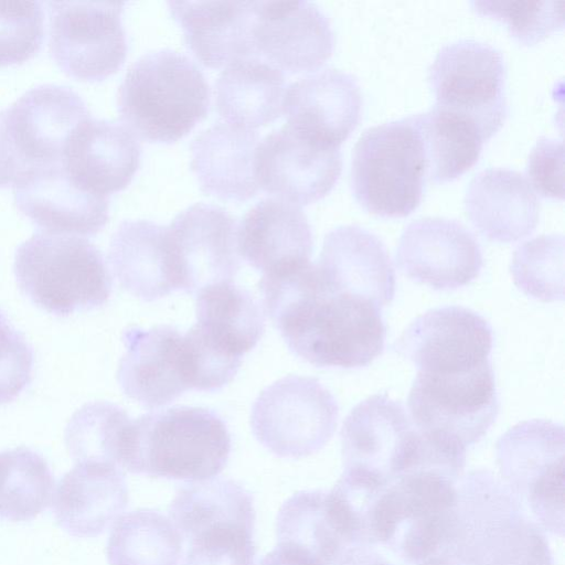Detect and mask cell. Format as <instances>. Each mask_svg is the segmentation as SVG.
<instances>
[{
    "mask_svg": "<svg viewBox=\"0 0 565 565\" xmlns=\"http://www.w3.org/2000/svg\"><path fill=\"white\" fill-rule=\"evenodd\" d=\"M342 170L340 148L313 142L285 124L258 143L254 173L258 186L294 204L324 196Z\"/></svg>",
    "mask_w": 565,
    "mask_h": 565,
    "instance_id": "e0dca14e",
    "label": "cell"
},
{
    "mask_svg": "<svg viewBox=\"0 0 565 565\" xmlns=\"http://www.w3.org/2000/svg\"><path fill=\"white\" fill-rule=\"evenodd\" d=\"M471 6L481 15L504 22L510 34L524 44L540 42L564 23V1H472Z\"/></svg>",
    "mask_w": 565,
    "mask_h": 565,
    "instance_id": "ab89813d",
    "label": "cell"
},
{
    "mask_svg": "<svg viewBox=\"0 0 565 565\" xmlns=\"http://www.w3.org/2000/svg\"><path fill=\"white\" fill-rule=\"evenodd\" d=\"M255 520H225L206 525L186 539L183 565H255Z\"/></svg>",
    "mask_w": 565,
    "mask_h": 565,
    "instance_id": "f35d334b",
    "label": "cell"
},
{
    "mask_svg": "<svg viewBox=\"0 0 565 565\" xmlns=\"http://www.w3.org/2000/svg\"><path fill=\"white\" fill-rule=\"evenodd\" d=\"M492 330L477 312L459 306L430 309L412 321L394 350L419 372L468 371L489 362Z\"/></svg>",
    "mask_w": 565,
    "mask_h": 565,
    "instance_id": "2e32d148",
    "label": "cell"
},
{
    "mask_svg": "<svg viewBox=\"0 0 565 565\" xmlns=\"http://www.w3.org/2000/svg\"><path fill=\"white\" fill-rule=\"evenodd\" d=\"M526 172L529 182L546 198L564 196V151L562 140L541 137L530 152Z\"/></svg>",
    "mask_w": 565,
    "mask_h": 565,
    "instance_id": "ee69618b",
    "label": "cell"
},
{
    "mask_svg": "<svg viewBox=\"0 0 565 565\" xmlns=\"http://www.w3.org/2000/svg\"><path fill=\"white\" fill-rule=\"evenodd\" d=\"M284 86L276 66L255 56L234 61L215 83L217 113L227 124L253 130L279 116Z\"/></svg>",
    "mask_w": 565,
    "mask_h": 565,
    "instance_id": "4dcf8cb0",
    "label": "cell"
},
{
    "mask_svg": "<svg viewBox=\"0 0 565 565\" xmlns=\"http://www.w3.org/2000/svg\"><path fill=\"white\" fill-rule=\"evenodd\" d=\"M183 335L172 326L122 332L126 352L117 371L122 392L147 408L164 406L189 390Z\"/></svg>",
    "mask_w": 565,
    "mask_h": 565,
    "instance_id": "7402d4cb",
    "label": "cell"
},
{
    "mask_svg": "<svg viewBox=\"0 0 565 565\" xmlns=\"http://www.w3.org/2000/svg\"><path fill=\"white\" fill-rule=\"evenodd\" d=\"M238 254L263 275L310 262L312 233L303 211L291 202L265 199L237 226Z\"/></svg>",
    "mask_w": 565,
    "mask_h": 565,
    "instance_id": "484cf974",
    "label": "cell"
},
{
    "mask_svg": "<svg viewBox=\"0 0 565 565\" xmlns=\"http://www.w3.org/2000/svg\"><path fill=\"white\" fill-rule=\"evenodd\" d=\"M259 291L288 348L316 366L362 367L384 350L386 329L380 308L332 290L310 262L263 275Z\"/></svg>",
    "mask_w": 565,
    "mask_h": 565,
    "instance_id": "6da1fadb",
    "label": "cell"
},
{
    "mask_svg": "<svg viewBox=\"0 0 565 565\" xmlns=\"http://www.w3.org/2000/svg\"><path fill=\"white\" fill-rule=\"evenodd\" d=\"M106 554L109 565H179L182 536L162 513L138 509L114 522Z\"/></svg>",
    "mask_w": 565,
    "mask_h": 565,
    "instance_id": "836d02e7",
    "label": "cell"
},
{
    "mask_svg": "<svg viewBox=\"0 0 565 565\" xmlns=\"http://www.w3.org/2000/svg\"><path fill=\"white\" fill-rule=\"evenodd\" d=\"M33 351L0 310V405L13 401L30 384Z\"/></svg>",
    "mask_w": 565,
    "mask_h": 565,
    "instance_id": "7bdbcfd3",
    "label": "cell"
},
{
    "mask_svg": "<svg viewBox=\"0 0 565 565\" xmlns=\"http://www.w3.org/2000/svg\"><path fill=\"white\" fill-rule=\"evenodd\" d=\"M466 213L489 239L513 242L536 226L540 201L529 180L519 171L488 168L469 182L463 198Z\"/></svg>",
    "mask_w": 565,
    "mask_h": 565,
    "instance_id": "83f0119b",
    "label": "cell"
},
{
    "mask_svg": "<svg viewBox=\"0 0 565 565\" xmlns=\"http://www.w3.org/2000/svg\"><path fill=\"white\" fill-rule=\"evenodd\" d=\"M140 154L139 140L126 126L88 117L67 137L61 167L77 188L107 198L130 183Z\"/></svg>",
    "mask_w": 565,
    "mask_h": 565,
    "instance_id": "d6986e66",
    "label": "cell"
},
{
    "mask_svg": "<svg viewBox=\"0 0 565 565\" xmlns=\"http://www.w3.org/2000/svg\"><path fill=\"white\" fill-rule=\"evenodd\" d=\"M495 449L502 482L542 531L563 536V427L542 419L522 422L501 436Z\"/></svg>",
    "mask_w": 565,
    "mask_h": 565,
    "instance_id": "9c48e42d",
    "label": "cell"
},
{
    "mask_svg": "<svg viewBox=\"0 0 565 565\" xmlns=\"http://www.w3.org/2000/svg\"><path fill=\"white\" fill-rule=\"evenodd\" d=\"M17 209L45 232L95 235L108 222V198L77 188L61 162L34 170L13 186Z\"/></svg>",
    "mask_w": 565,
    "mask_h": 565,
    "instance_id": "cb8c5ba5",
    "label": "cell"
},
{
    "mask_svg": "<svg viewBox=\"0 0 565 565\" xmlns=\"http://www.w3.org/2000/svg\"><path fill=\"white\" fill-rule=\"evenodd\" d=\"M259 136L252 129L217 124L191 143V170L201 189L222 200L246 201L257 190L254 159Z\"/></svg>",
    "mask_w": 565,
    "mask_h": 565,
    "instance_id": "f1b7e54d",
    "label": "cell"
},
{
    "mask_svg": "<svg viewBox=\"0 0 565 565\" xmlns=\"http://www.w3.org/2000/svg\"><path fill=\"white\" fill-rule=\"evenodd\" d=\"M344 470L383 483L423 469V440L404 407L387 394L359 403L341 430Z\"/></svg>",
    "mask_w": 565,
    "mask_h": 565,
    "instance_id": "5bb4252c",
    "label": "cell"
},
{
    "mask_svg": "<svg viewBox=\"0 0 565 565\" xmlns=\"http://www.w3.org/2000/svg\"><path fill=\"white\" fill-rule=\"evenodd\" d=\"M456 482L437 470H417L385 486L374 513L376 545L408 565H460Z\"/></svg>",
    "mask_w": 565,
    "mask_h": 565,
    "instance_id": "3957f363",
    "label": "cell"
},
{
    "mask_svg": "<svg viewBox=\"0 0 565 565\" xmlns=\"http://www.w3.org/2000/svg\"><path fill=\"white\" fill-rule=\"evenodd\" d=\"M278 543L295 546L320 565H335L347 543L328 513L326 492L299 491L280 508L276 520Z\"/></svg>",
    "mask_w": 565,
    "mask_h": 565,
    "instance_id": "e575fe53",
    "label": "cell"
},
{
    "mask_svg": "<svg viewBox=\"0 0 565 565\" xmlns=\"http://www.w3.org/2000/svg\"><path fill=\"white\" fill-rule=\"evenodd\" d=\"M335 565H397L391 562L377 547L353 545L344 550Z\"/></svg>",
    "mask_w": 565,
    "mask_h": 565,
    "instance_id": "f6af8a7d",
    "label": "cell"
},
{
    "mask_svg": "<svg viewBox=\"0 0 565 565\" xmlns=\"http://www.w3.org/2000/svg\"><path fill=\"white\" fill-rule=\"evenodd\" d=\"M164 228L145 220L125 221L110 238L108 259L116 278L125 290L145 301L175 290Z\"/></svg>",
    "mask_w": 565,
    "mask_h": 565,
    "instance_id": "f546056e",
    "label": "cell"
},
{
    "mask_svg": "<svg viewBox=\"0 0 565 565\" xmlns=\"http://www.w3.org/2000/svg\"><path fill=\"white\" fill-rule=\"evenodd\" d=\"M456 551L460 565H553L542 529L497 476L481 469L457 487Z\"/></svg>",
    "mask_w": 565,
    "mask_h": 565,
    "instance_id": "277c9868",
    "label": "cell"
},
{
    "mask_svg": "<svg viewBox=\"0 0 565 565\" xmlns=\"http://www.w3.org/2000/svg\"><path fill=\"white\" fill-rule=\"evenodd\" d=\"M425 174L424 145L412 116L367 128L354 146L351 186L373 214L401 217L414 211Z\"/></svg>",
    "mask_w": 565,
    "mask_h": 565,
    "instance_id": "52a82bcc",
    "label": "cell"
},
{
    "mask_svg": "<svg viewBox=\"0 0 565 565\" xmlns=\"http://www.w3.org/2000/svg\"><path fill=\"white\" fill-rule=\"evenodd\" d=\"M195 326L215 348L242 358L260 340L265 321L254 297L232 282L204 287L196 294Z\"/></svg>",
    "mask_w": 565,
    "mask_h": 565,
    "instance_id": "1f68e13d",
    "label": "cell"
},
{
    "mask_svg": "<svg viewBox=\"0 0 565 565\" xmlns=\"http://www.w3.org/2000/svg\"><path fill=\"white\" fill-rule=\"evenodd\" d=\"M436 106L471 118L486 139L502 126L507 111V68L492 45L460 39L444 45L428 68Z\"/></svg>",
    "mask_w": 565,
    "mask_h": 565,
    "instance_id": "7c38bea8",
    "label": "cell"
},
{
    "mask_svg": "<svg viewBox=\"0 0 565 565\" xmlns=\"http://www.w3.org/2000/svg\"><path fill=\"white\" fill-rule=\"evenodd\" d=\"M253 35L257 54L291 72L319 67L334 46L328 18L308 1H256Z\"/></svg>",
    "mask_w": 565,
    "mask_h": 565,
    "instance_id": "44dd1931",
    "label": "cell"
},
{
    "mask_svg": "<svg viewBox=\"0 0 565 565\" xmlns=\"http://www.w3.org/2000/svg\"><path fill=\"white\" fill-rule=\"evenodd\" d=\"M209 84L196 64L173 50L143 54L128 68L117 105L120 118L137 137L173 142L203 119Z\"/></svg>",
    "mask_w": 565,
    "mask_h": 565,
    "instance_id": "5b68a950",
    "label": "cell"
},
{
    "mask_svg": "<svg viewBox=\"0 0 565 565\" xmlns=\"http://www.w3.org/2000/svg\"><path fill=\"white\" fill-rule=\"evenodd\" d=\"M338 420L333 395L317 380L289 375L267 386L254 402L256 439L279 457L302 458L320 450Z\"/></svg>",
    "mask_w": 565,
    "mask_h": 565,
    "instance_id": "8fae6325",
    "label": "cell"
},
{
    "mask_svg": "<svg viewBox=\"0 0 565 565\" xmlns=\"http://www.w3.org/2000/svg\"><path fill=\"white\" fill-rule=\"evenodd\" d=\"M183 351L190 390H220L234 379L242 364V358L215 348L195 324L183 335Z\"/></svg>",
    "mask_w": 565,
    "mask_h": 565,
    "instance_id": "b9f144b4",
    "label": "cell"
},
{
    "mask_svg": "<svg viewBox=\"0 0 565 565\" xmlns=\"http://www.w3.org/2000/svg\"><path fill=\"white\" fill-rule=\"evenodd\" d=\"M396 263L416 282L435 289H455L478 277L482 254L473 234L461 223L428 216L406 226Z\"/></svg>",
    "mask_w": 565,
    "mask_h": 565,
    "instance_id": "ac0fdd59",
    "label": "cell"
},
{
    "mask_svg": "<svg viewBox=\"0 0 565 565\" xmlns=\"http://www.w3.org/2000/svg\"><path fill=\"white\" fill-rule=\"evenodd\" d=\"M515 285L543 301L564 297V237L541 235L520 245L511 262Z\"/></svg>",
    "mask_w": 565,
    "mask_h": 565,
    "instance_id": "74e56055",
    "label": "cell"
},
{
    "mask_svg": "<svg viewBox=\"0 0 565 565\" xmlns=\"http://www.w3.org/2000/svg\"><path fill=\"white\" fill-rule=\"evenodd\" d=\"M20 289L47 312L68 316L105 305L111 277L102 253L86 238L39 232L17 249Z\"/></svg>",
    "mask_w": 565,
    "mask_h": 565,
    "instance_id": "8992f818",
    "label": "cell"
},
{
    "mask_svg": "<svg viewBox=\"0 0 565 565\" xmlns=\"http://www.w3.org/2000/svg\"><path fill=\"white\" fill-rule=\"evenodd\" d=\"M362 93L353 75L337 68L294 82L282 97L287 125L319 145L339 148L359 124Z\"/></svg>",
    "mask_w": 565,
    "mask_h": 565,
    "instance_id": "ffe728a7",
    "label": "cell"
},
{
    "mask_svg": "<svg viewBox=\"0 0 565 565\" xmlns=\"http://www.w3.org/2000/svg\"><path fill=\"white\" fill-rule=\"evenodd\" d=\"M230 452L231 436L216 413L174 406L130 420L118 466L131 473L203 481L224 469Z\"/></svg>",
    "mask_w": 565,
    "mask_h": 565,
    "instance_id": "7a4b0ae2",
    "label": "cell"
},
{
    "mask_svg": "<svg viewBox=\"0 0 565 565\" xmlns=\"http://www.w3.org/2000/svg\"><path fill=\"white\" fill-rule=\"evenodd\" d=\"M412 118L423 140L430 180L450 181L476 163L487 139L471 118L436 105Z\"/></svg>",
    "mask_w": 565,
    "mask_h": 565,
    "instance_id": "d6a6232c",
    "label": "cell"
},
{
    "mask_svg": "<svg viewBox=\"0 0 565 565\" xmlns=\"http://www.w3.org/2000/svg\"><path fill=\"white\" fill-rule=\"evenodd\" d=\"M196 58L209 67L254 57L256 1H169Z\"/></svg>",
    "mask_w": 565,
    "mask_h": 565,
    "instance_id": "4316f807",
    "label": "cell"
},
{
    "mask_svg": "<svg viewBox=\"0 0 565 565\" xmlns=\"http://www.w3.org/2000/svg\"><path fill=\"white\" fill-rule=\"evenodd\" d=\"M128 504L121 468L109 461L85 460L60 480L52 499L55 520L76 537H94L114 523Z\"/></svg>",
    "mask_w": 565,
    "mask_h": 565,
    "instance_id": "d4e9b609",
    "label": "cell"
},
{
    "mask_svg": "<svg viewBox=\"0 0 565 565\" xmlns=\"http://www.w3.org/2000/svg\"><path fill=\"white\" fill-rule=\"evenodd\" d=\"M259 565H320L311 556L299 548L285 543L267 553Z\"/></svg>",
    "mask_w": 565,
    "mask_h": 565,
    "instance_id": "bcb514c9",
    "label": "cell"
},
{
    "mask_svg": "<svg viewBox=\"0 0 565 565\" xmlns=\"http://www.w3.org/2000/svg\"><path fill=\"white\" fill-rule=\"evenodd\" d=\"M130 420L127 413L113 403L85 404L66 426L65 443L70 455L76 462L102 460L118 466L122 437Z\"/></svg>",
    "mask_w": 565,
    "mask_h": 565,
    "instance_id": "8d00e7d4",
    "label": "cell"
},
{
    "mask_svg": "<svg viewBox=\"0 0 565 565\" xmlns=\"http://www.w3.org/2000/svg\"><path fill=\"white\" fill-rule=\"evenodd\" d=\"M407 406L418 431L466 450L487 434L499 412L490 362L451 373L418 371Z\"/></svg>",
    "mask_w": 565,
    "mask_h": 565,
    "instance_id": "30bf717a",
    "label": "cell"
},
{
    "mask_svg": "<svg viewBox=\"0 0 565 565\" xmlns=\"http://www.w3.org/2000/svg\"><path fill=\"white\" fill-rule=\"evenodd\" d=\"M90 117L68 87L44 84L0 110V188H12L34 170L61 162L72 130Z\"/></svg>",
    "mask_w": 565,
    "mask_h": 565,
    "instance_id": "ba28073f",
    "label": "cell"
},
{
    "mask_svg": "<svg viewBox=\"0 0 565 565\" xmlns=\"http://www.w3.org/2000/svg\"><path fill=\"white\" fill-rule=\"evenodd\" d=\"M124 2L49 1V49L57 66L81 81L116 73L127 54Z\"/></svg>",
    "mask_w": 565,
    "mask_h": 565,
    "instance_id": "4fadbf2b",
    "label": "cell"
},
{
    "mask_svg": "<svg viewBox=\"0 0 565 565\" xmlns=\"http://www.w3.org/2000/svg\"><path fill=\"white\" fill-rule=\"evenodd\" d=\"M44 36V11L38 1H0V67L33 57Z\"/></svg>",
    "mask_w": 565,
    "mask_h": 565,
    "instance_id": "60d3db41",
    "label": "cell"
},
{
    "mask_svg": "<svg viewBox=\"0 0 565 565\" xmlns=\"http://www.w3.org/2000/svg\"><path fill=\"white\" fill-rule=\"evenodd\" d=\"M236 233L235 218L217 205L195 203L180 212L164 228L175 288L196 295L232 282L241 268Z\"/></svg>",
    "mask_w": 565,
    "mask_h": 565,
    "instance_id": "9a60e30c",
    "label": "cell"
},
{
    "mask_svg": "<svg viewBox=\"0 0 565 565\" xmlns=\"http://www.w3.org/2000/svg\"><path fill=\"white\" fill-rule=\"evenodd\" d=\"M318 269L334 291L366 299L377 308L391 303L395 275L383 242L358 225H341L324 237Z\"/></svg>",
    "mask_w": 565,
    "mask_h": 565,
    "instance_id": "603a6c76",
    "label": "cell"
},
{
    "mask_svg": "<svg viewBox=\"0 0 565 565\" xmlns=\"http://www.w3.org/2000/svg\"><path fill=\"white\" fill-rule=\"evenodd\" d=\"M53 493L54 479L42 456L26 447L0 452V519L33 520Z\"/></svg>",
    "mask_w": 565,
    "mask_h": 565,
    "instance_id": "d590c367",
    "label": "cell"
}]
</instances>
